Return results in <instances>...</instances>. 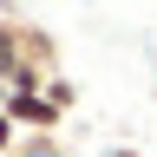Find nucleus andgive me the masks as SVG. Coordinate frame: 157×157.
<instances>
[{"label": "nucleus", "instance_id": "f257e3e1", "mask_svg": "<svg viewBox=\"0 0 157 157\" xmlns=\"http://www.w3.org/2000/svg\"><path fill=\"white\" fill-rule=\"evenodd\" d=\"M20 66L39 72V78H59V39L46 26H26V20H20Z\"/></svg>", "mask_w": 157, "mask_h": 157}, {"label": "nucleus", "instance_id": "f03ea898", "mask_svg": "<svg viewBox=\"0 0 157 157\" xmlns=\"http://www.w3.org/2000/svg\"><path fill=\"white\" fill-rule=\"evenodd\" d=\"M20 72H26V66H20V20H0V85L13 92Z\"/></svg>", "mask_w": 157, "mask_h": 157}, {"label": "nucleus", "instance_id": "7ed1b4c3", "mask_svg": "<svg viewBox=\"0 0 157 157\" xmlns=\"http://www.w3.org/2000/svg\"><path fill=\"white\" fill-rule=\"evenodd\" d=\"M13 157H72L66 144H59V137H20V151Z\"/></svg>", "mask_w": 157, "mask_h": 157}, {"label": "nucleus", "instance_id": "20e7f679", "mask_svg": "<svg viewBox=\"0 0 157 157\" xmlns=\"http://www.w3.org/2000/svg\"><path fill=\"white\" fill-rule=\"evenodd\" d=\"M46 98H52L59 111H72V105H78V85H72V78H52V85H46Z\"/></svg>", "mask_w": 157, "mask_h": 157}, {"label": "nucleus", "instance_id": "39448f33", "mask_svg": "<svg viewBox=\"0 0 157 157\" xmlns=\"http://www.w3.org/2000/svg\"><path fill=\"white\" fill-rule=\"evenodd\" d=\"M13 151H20V124L0 111V157H13Z\"/></svg>", "mask_w": 157, "mask_h": 157}, {"label": "nucleus", "instance_id": "423d86ee", "mask_svg": "<svg viewBox=\"0 0 157 157\" xmlns=\"http://www.w3.org/2000/svg\"><path fill=\"white\" fill-rule=\"evenodd\" d=\"M7 98H13V92H7V85H0V111H7Z\"/></svg>", "mask_w": 157, "mask_h": 157}]
</instances>
